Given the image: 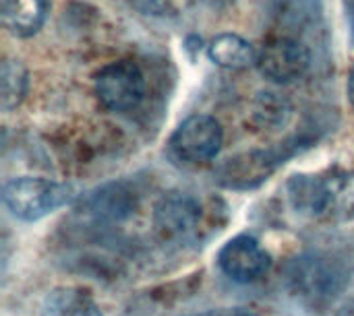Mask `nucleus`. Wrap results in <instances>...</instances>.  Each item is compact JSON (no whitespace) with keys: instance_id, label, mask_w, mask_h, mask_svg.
I'll list each match as a JSON object with an SVG mask.
<instances>
[{"instance_id":"7","label":"nucleus","mask_w":354,"mask_h":316,"mask_svg":"<svg viewBox=\"0 0 354 316\" xmlns=\"http://www.w3.org/2000/svg\"><path fill=\"white\" fill-rule=\"evenodd\" d=\"M153 224L164 242L185 244L191 242L201 224V207L199 203L185 192L166 195L153 213Z\"/></svg>"},{"instance_id":"13","label":"nucleus","mask_w":354,"mask_h":316,"mask_svg":"<svg viewBox=\"0 0 354 316\" xmlns=\"http://www.w3.org/2000/svg\"><path fill=\"white\" fill-rule=\"evenodd\" d=\"M29 75L25 66L15 58H4L0 72V106L4 112H10L21 106L27 95Z\"/></svg>"},{"instance_id":"14","label":"nucleus","mask_w":354,"mask_h":316,"mask_svg":"<svg viewBox=\"0 0 354 316\" xmlns=\"http://www.w3.org/2000/svg\"><path fill=\"white\" fill-rule=\"evenodd\" d=\"M133 8L143 17L164 19L176 14V0H131Z\"/></svg>"},{"instance_id":"3","label":"nucleus","mask_w":354,"mask_h":316,"mask_svg":"<svg viewBox=\"0 0 354 316\" xmlns=\"http://www.w3.org/2000/svg\"><path fill=\"white\" fill-rule=\"evenodd\" d=\"M93 93L106 110L116 114L131 112L145 97L143 70L133 60H114L95 72Z\"/></svg>"},{"instance_id":"9","label":"nucleus","mask_w":354,"mask_h":316,"mask_svg":"<svg viewBox=\"0 0 354 316\" xmlns=\"http://www.w3.org/2000/svg\"><path fill=\"white\" fill-rule=\"evenodd\" d=\"M48 8L50 0H2V25L15 37H31L41 29Z\"/></svg>"},{"instance_id":"6","label":"nucleus","mask_w":354,"mask_h":316,"mask_svg":"<svg viewBox=\"0 0 354 316\" xmlns=\"http://www.w3.org/2000/svg\"><path fill=\"white\" fill-rule=\"evenodd\" d=\"M218 267L236 284H253L270 271L272 257L259 240L249 234H241L220 248Z\"/></svg>"},{"instance_id":"10","label":"nucleus","mask_w":354,"mask_h":316,"mask_svg":"<svg viewBox=\"0 0 354 316\" xmlns=\"http://www.w3.org/2000/svg\"><path fill=\"white\" fill-rule=\"evenodd\" d=\"M207 58L226 70H245L257 62V50L239 33H220L207 43Z\"/></svg>"},{"instance_id":"15","label":"nucleus","mask_w":354,"mask_h":316,"mask_svg":"<svg viewBox=\"0 0 354 316\" xmlns=\"http://www.w3.org/2000/svg\"><path fill=\"white\" fill-rule=\"evenodd\" d=\"M346 91H348V99H351V106L354 108V62L351 66V72H348V83H346Z\"/></svg>"},{"instance_id":"12","label":"nucleus","mask_w":354,"mask_h":316,"mask_svg":"<svg viewBox=\"0 0 354 316\" xmlns=\"http://www.w3.org/2000/svg\"><path fill=\"white\" fill-rule=\"evenodd\" d=\"M297 290H301V296L307 298H324L336 292L338 273L334 267H328L322 259H301L295 265V271L290 273Z\"/></svg>"},{"instance_id":"8","label":"nucleus","mask_w":354,"mask_h":316,"mask_svg":"<svg viewBox=\"0 0 354 316\" xmlns=\"http://www.w3.org/2000/svg\"><path fill=\"white\" fill-rule=\"evenodd\" d=\"M284 155L278 149L268 151H247L226 159L216 170V180L232 190H247L255 188L266 182L282 161Z\"/></svg>"},{"instance_id":"1","label":"nucleus","mask_w":354,"mask_h":316,"mask_svg":"<svg viewBox=\"0 0 354 316\" xmlns=\"http://www.w3.org/2000/svg\"><path fill=\"white\" fill-rule=\"evenodd\" d=\"M292 205L311 217L328 221L354 219V170H332L324 176H292Z\"/></svg>"},{"instance_id":"5","label":"nucleus","mask_w":354,"mask_h":316,"mask_svg":"<svg viewBox=\"0 0 354 316\" xmlns=\"http://www.w3.org/2000/svg\"><path fill=\"white\" fill-rule=\"evenodd\" d=\"M255 66L266 79L278 85L295 83L309 72L311 52L303 41L295 37L276 35L261 43V48L257 50Z\"/></svg>"},{"instance_id":"4","label":"nucleus","mask_w":354,"mask_h":316,"mask_svg":"<svg viewBox=\"0 0 354 316\" xmlns=\"http://www.w3.org/2000/svg\"><path fill=\"white\" fill-rule=\"evenodd\" d=\"M224 130L214 116L193 114L185 118L170 137L172 155L187 166L209 164L222 149Z\"/></svg>"},{"instance_id":"11","label":"nucleus","mask_w":354,"mask_h":316,"mask_svg":"<svg viewBox=\"0 0 354 316\" xmlns=\"http://www.w3.org/2000/svg\"><path fill=\"white\" fill-rule=\"evenodd\" d=\"M41 316H104V313L85 290L62 286L46 294Z\"/></svg>"},{"instance_id":"2","label":"nucleus","mask_w":354,"mask_h":316,"mask_svg":"<svg viewBox=\"0 0 354 316\" xmlns=\"http://www.w3.org/2000/svg\"><path fill=\"white\" fill-rule=\"evenodd\" d=\"M73 199L71 186L37 178V176H19L10 178L2 186V203L21 221H39L46 215L54 213Z\"/></svg>"}]
</instances>
